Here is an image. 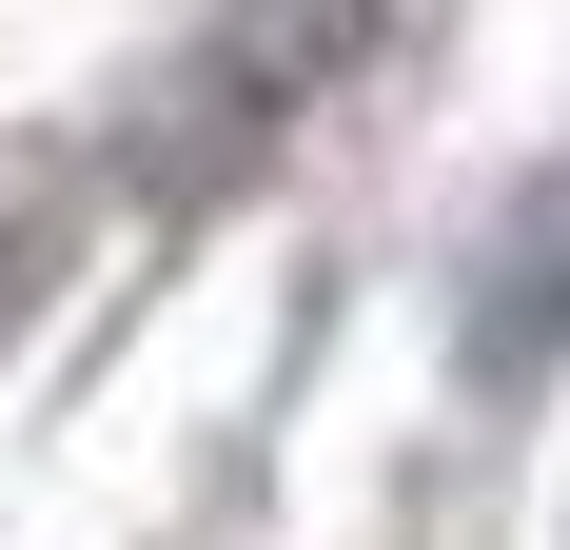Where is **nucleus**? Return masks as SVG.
<instances>
[{"label": "nucleus", "mask_w": 570, "mask_h": 550, "mask_svg": "<svg viewBox=\"0 0 570 550\" xmlns=\"http://www.w3.org/2000/svg\"><path fill=\"white\" fill-rule=\"evenodd\" d=\"M492 256H512V275L472 295V374H492V393H531V374L570 354V158L531 177V217L492 236Z\"/></svg>", "instance_id": "obj_1"}]
</instances>
